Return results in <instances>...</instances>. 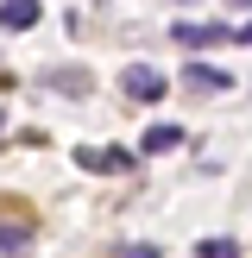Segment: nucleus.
Wrapping results in <instances>:
<instances>
[{"label": "nucleus", "instance_id": "1", "mask_svg": "<svg viewBox=\"0 0 252 258\" xmlns=\"http://www.w3.org/2000/svg\"><path fill=\"white\" fill-rule=\"evenodd\" d=\"M76 164H82V170H95V176H113V170H126V164H133V151H120V145H88V151H76Z\"/></svg>", "mask_w": 252, "mask_h": 258}, {"label": "nucleus", "instance_id": "2", "mask_svg": "<svg viewBox=\"0 0 252 258\" xmlns=\"http://www.w3.org/2000/svg\"><path fill=\"white\" fill-rule=\"evenodd\" d=\"M120 88H126L133 101H158V95H164V76H158V70H145V63H133V70L120 76Z\"/></svg>", "mask_w": 252, "mask_h": 258}, {"label": "nucleus", "instance_id": "3", "mask_svg": "<svg viewBox=\"0 0 252 258\" xmlns=\"http://www.w3.org/2000/svg\"><path fill=\"white\" fill-rule=\"evenodd\" d=\"M0 25H7V32H25V25H38V0H7V7H0Z\"/></svg>", "mask_w": 252, "mask_h": 258}, {"label": "nucleus", "instance_id": "4", "mask_svg": "<svg viewBox=\"0 0 252 258\" xmlns=\"http://www.w3.org/2000/svg\"><path fill=\"white\" fill-rule=\"evenodd\" d=\"M170 145H183V126H151L139 139V151H170Z\"/></svg>", "mask_w": 252, "mask_h": 258}, {"label": "nucleus", "instance_id": "5", "mask_svg": "<svg viewBox=\"0 0 252 258\" xmlns=\"http://www.w3.org/2000/svg\"><path fill=\"white\" fill-rule=\"evenodd\" d=\"M32 246V227H13V221H0V258H13V252H25Z\"/></svg>", "mask_w": 252, "mask_h": 258}, {"label": "nucleus", "instance_id": "6", "mask_svg": "<svg viewBox=\"0 0 252 258\" xmlns=\"http://www.w3.org/2000/svg\"><path fill=\"white\" fill-rule=\"evenodd\" d=\"M227 38V25H176V44H214Z\"/></svg>", "mask_w": 252, "mask_h": 258}, {"label": "nucleus", "instance_id": "7", "mask_svg": "<svg viewBox=\"0 0 252 258\" xmlns=\"http://www.w3.org/2000/svg\"><path fill=\"white\" fill-rule=\"evenodd\" d=\"M196 258H239V246H233V239H202Z\"/></svg>", "mask_w": 252, "mask_h": 258}, {"label": "nucleus", "instance_id": "8", "mask_svg": "<svg viewBox=\"0 0 252 258\" xmlns=\"http://www.w3.org/2000/svg\"><path fill=\"white\" fill-rule=\"evenodd\" d=\"M189 82H202V88H227V76L208 70V63H189Z\"/></svg>", "mask_w": 252, "mask_h": 258}, {"label": "nucleus", "instance_id": "9", "mask_svg": "<svg viewBox=\"0 0 252 258\" xmlns=\"http://www.w3.org/2000/svg\"><path fill=\"white\" fill-rule=\"evenodd\" d=\"M120 258H158V246H126Z\"/></svg>", "mask_w": 252, "mask_h": 258}, {"label": "nucleus", "instance_id": "10", "mask_svg": "<svg viewBox=\"0 0 252 258\" xmlns=\"http://www.w3.org/2000/svg\"><path fill=\"white\" fill-rule=\"evenodd\" d=\"M239 38H246V44H252V19H246V25H239Z\"/></svg>", "mask_w": 252, "mask_h": 258}, {"label": "nucleus", "instance_id": "11", "mask_svg": "<svg viewBox=\"0 0 252 258\" xmlns=\"http://www.w3.org/2000/svg\"><path fill=\"white\" fill-rule=\"evenodd\" d=\"M0 120H7V113H0Z\"/></svg>", "mask_w": 252, "mask_h": 258}]
</instances>
